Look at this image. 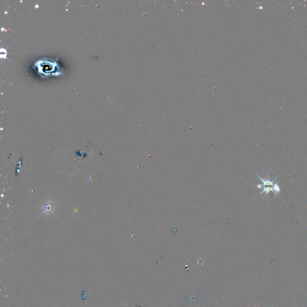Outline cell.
<instances>
[{"label": "cell", "mask_w": 307, "mask_h": 307, "mask_svg": "<svg viewBox=\"0 0 307 307\" xmlns=\"http://www.w3.org/2000/svg\"><path fill=\"white\" fill-rule=\"evenodd\" d=\"M37 69L40 73L49 75L56 71V63L52 62H38Z\"/></svg>", "instance_id": "cell-1"}]
</instances>
